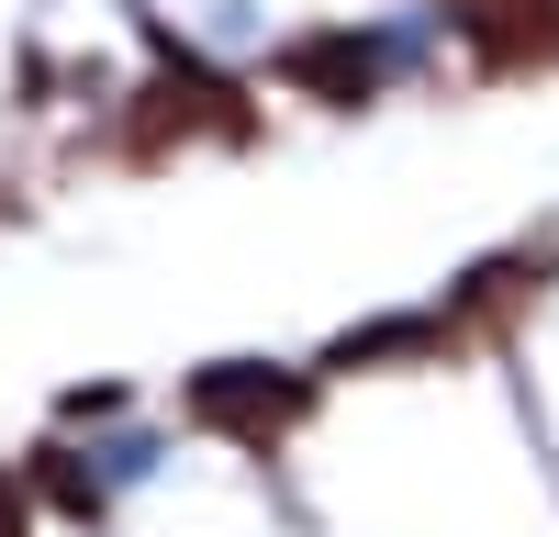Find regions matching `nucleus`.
Wrapping results in <instances>:
<instances>
[{
  "label": "nucleus",
  "instance_id": "3",
  "mask_svg": "<svg viewBox=\"0 0 559 537\" xmlns=\"http://www.w3.org/2000/svg\"><path fill=\"white\" fill-rule=\"evenodd\" d=\"M459 45L481 68H537L559 57V0H459Z\"/></svg>",
  "mask_w": 559,
  "mask_h": 537
},
{
  "label": "nucleus",
  "instance_id": "6",
  "mask_svg": "<svg viewBox=\"0 0 559 537\" xmlns=\"http://www.w3.org/2000/svg\"><path fill=\"white\" fill-rule=\"evenodd\" d=\"M23 492H34V504H57V515H90V504H102V492H90V470L68 460V448H34V470H23Z\"/></svg>",
  "mask_w": 559,
  "mask_h": 537
},
{
  "label": "nucleus",
  "instance_id": "7",
  "mask_svg": "<svg viewBox=\"0 0 559 537\" xmlns=\"http://www.w3.org/2000/svg\"><path fill=\"white\" fill-rule=\"evenodd\" d=\"M0 537H34V492H23V470H0Z\"/></svg>",
  "mask_w": 559,
  "mask_h": 537
},
{
  "label": "nucleus",
  "instance_id": "1",
  "mask_svg": "<svg viewBox=\"0 0 559 537\" xmlns=\"http://www.w3.org/2000/svg\"><path fill=\"white\" fill-rule=\"evenodd\" d=\"M191 426L236 437V448H280L302 415H313V370H280V358H213V370H191Z\"/></svg>",
  "mask_w": 559,
  "mask_h": 537
},
{
  "label": "nucleus",
  "instance_id": "2",
  "mask_svg": "<svg viewBox=\"0 0 559 537\" xmlns=\"http://www.w3.org/2000/svg\"><path fill=\"white\" fill-rule=\"evenodd\" d=\"M280 90L358 112L369 90H381V45H369V34H292V45H280Z\"/></svg>",
  "mask_w": 559,
  "mask_h": 537
},
{
  "label": "nucleus",
  "instance_id": "4",
  "mask_svg": "<svg viewBox=\"0 0 559 537\" xmlns=\"http://www.w3.org/2000/svg\"><path fill=\"white\" fill-rule=\"evenodd\" d=\"M537 281H548L537 258H481L471 281H459V302H448V336H492V325H515Z\"/></svg>",
  "mask_w": 559,
  "mask_h": 537
},
{
  "label": "nucleus",
  "instance_id": "5",
  "mask_svg": "<svg viewBox=\"0 0 559 537\" xmlns=\"http://www.w3.org/2000/svg\"><path fill=\"white\" fill-rule=\"evenodd\" d=\"M437 347H459L448 313H381V325H358V336L324 347V370H381V358H437Z\"/></svg>",
  "mask_w": 559,
  "mask_h": 537
}]
</instances>
